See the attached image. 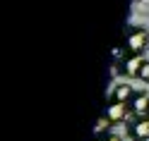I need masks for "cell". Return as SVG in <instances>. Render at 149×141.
<instances>
[{"mask_svg":"<svg viewBox=\"0 0 149 141\" xmlns=\"http://www.w3.org/2000/svg\"><path fill=\"white\" fill-rule=\"evenodd\" d=\"M123 45H125L127 55H142L147 50V45H149V34L142 29V26H132V29L125 34Z\"/></svg>","mask_w":149,"mask_h":141,"instance_id":"obj_1","label":"cell"},{"mask_svg":"<svg viewBox=\"0 0 149 141\" xmlns=\"http://www.w3.org/2000/svg\"><path fill=\"white\" fill-rule=\"evenodd\" d=\"M104 115L111 120V124L125 122V117L130 115V105H123V103H116V100H108V103H106V110H104Z\"/></svg>","mask_w":149,"mask_h":141,"instance_id":"obj_2","label":"cell"},{"mask_svg":"<svg viewBox=\"0 0 149 141\" xmlns=\"http://www.w3.org/2000/svg\"><path fill=\"white\" fill-rule=\"evenodd\" d=\"M142 55H125V60L120 62V74L125 77H139V69H142Z\"/></svg>","mask_w":149,"mask_h":141,"instance_id":"obj_3","label":"cell"},{"mask_svg":"<svg viewBox=\"0 0 149 141\" xmlns=\"http://www.w3.org/2000/svg\"><path fill=\"white\" fill-rule=\"evenodd\" d=\"M127 134L135 141H149V117H137L127 127Z\"/></svg>","mask_w":149,"mask_h":141,"instance_id":"obj_4","label":"cell"},{"mask_svg":"<svg viewBox=\"0 0 149 141\" xmlns=\"http://www.w3.org/2000/svg\"><path fill=\"white\" fill-rule=\"evenodd\" d=\"M130 112H132L135 117H147V112H149V96L147 93H137V96L132 98Z\"/></svg>","mask_w":149,"mask_h":141,"instance_id":"obj_5","label":"cell"},{"mask_svg":"<svg viewBox=\"0 0 149 141\" xmlns=\"http://www.w3.org/2000/svg\"><path fill=\"white\" fill-rule=\"evenodd\" d=\"M135 96H137V93L132 91V86H127V84H120V86H116V89H113V98H111V100L123 103V105H130Z\"/></svg>","mask_w":149,"mask_h":141,"instance_id":"obj_6","label":"cell"},{"mask_svg":"<svg viewBox=\"0 0 149 141\" xmlns=\"http://www.w3.org/2000/svg\"><path fill=\"white\" fill-rule=\"evenodd\" d=\"M108 127H111V120H108L106 115H101V117L96 120V127H94V131H96L99 136H104V131H106Z\"/></svg>","mask_w":149,"mask_h":141,"instance_id":"obj_7","label":"cell"},{"mask_svg":"<svg viewBox=\"0 0 149 141\" xmlns=\"http://www.w3.org/2000/svg\"><path fill=\"white\" fill-rule=\"evenodd\" d=\"M137 79L149 81V60H144V65H142V69H139V77H137Z\"/></svg>","mask_w":149,"mask_h":141,"instance_id":"obj_8","label":"cell"},{"mask_svg":"<svg viewBox=\"0 0 149 141\" xmlns=\"http://www.w3.org/2000/svg\"><path fill=\"white\" fill-rule=\"evenodd\" d=\"M99 141H120V136H116V134H104Z\"/></svg>","mask_w":149,"mask_h":141,"instance_id":"obj_9","label":"cell"},{"mask_svg":"<svg viewBox=\"0 0 149 141\" xmlns=\"http://www.w3.org/2000/svg\"><path fill=\"white\" fill-rule=\"evenodd\" d=\"M139 3H147V5H149V0H139Z\"/></svg>","mask_w":149,"mask_h":141,"instance_id":"obj_10","label":"cell"}]
</instances>
